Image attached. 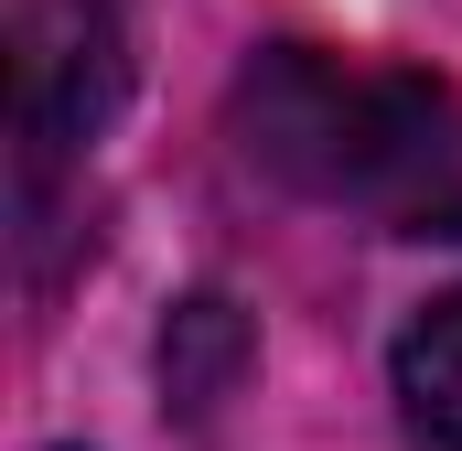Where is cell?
<instances>
[{
	"label": "cell",
	"mask_w": 462,
	"mask_h": 451,
	"mask_svg": "<svg viewBox=\"0 0 462 451\" xmlns=\"http://www.w3.org/2000/svg\"><path fill=\"white\" fill-rule=\"evenodd\" d=\"M236 140L312 205L376 216L387 236H462V108L430 76H376L312 43H269L236 76Z\"/></svg>",
	"instance_id": "6da1fadb"
},
{
	"label": "cell",
	"mask_w": 462,
	"mask_h": 451,
	"mask_svg": "<svg viewBox=\"0 0 462 451\" xmlns=\"http://www.w3.org/2000/svg\"><path fill=\"white\" fill-rule=\"evenodd\" d=\"M398 409L420 441L462 451V290H441L409 334H398Z\"/></svg>",
	"instance_id": "3957f363"
},
{
	"label": "cell",
	"mask_w": 462,
	"mask_h": 451,
	"mask_svg": "<svg viewBox=\"0 0 462 451\" xmlns=\"http://www.w3.org/2000/svg\"><path fill=\"white\" fill-rule=\"evenodd\" d=\"M118 87H129V43H118L108 0H22L11 11V183H22V226H43L54 183L108 129Z\"/></svg>",
	"instance_id": "7a4b0ae2"
},
{
	"label": "cell",
	"mask_w": 462,
	"mask_h": 451,
	"mask_svg": "<svg viewBox=\"0 0 462 451\" xmlns=\"http://www.w3.org/2000/svg\"><path fill=\"white\" fill-rule=\"evenodd\" d=\"M236 365H247V323H236V301H183L172 334H162V376H172V398H183V409H216V398L236 387Z\"/></svg>",
	"instance_id": "277c9868"
}]
</instances>
